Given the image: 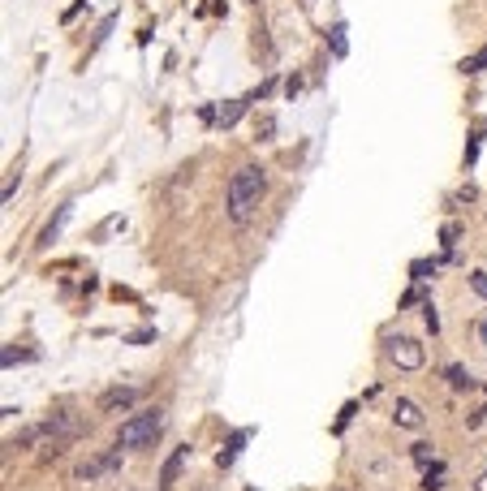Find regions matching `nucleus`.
Returning a JSON list of instances; mask_svg holds the SVG:
<instances>
[{
  "label": "nucleus",
  "instance_id": "nucleus-9",
  "mask_svg": "<svg viewBox=\"0 0 487 491\" xmlns=\"http://www.w3.org/2000/svg\"><path fill=\"white\" fill-rule=\"evenodd\" d=\"M242 113H246V99H229V103L220 108V117H215V125L229 130V125H237V121H242Z\"/></svg>",
  "mask_w": 487,
  "mask_h": 491
},
{
  "label": "nucleus",
  "instance_id": "nucleus-1",
  "mask_svg": "<svg viewBox=\"0 0 487 491\" xmlns=\"http://www.w3.org/2000/svg\"><path fill=\"white\" fill-rule=\"evenodd\" d=\"M263 194H267V173L259 169V164H242V169L229 177V215L237 225H246L254 215V207L263 203Z\"/></svg>",
  "mask_w": 487,
  "mask_h": 491
},
{
  "label": "nucleus",
  "instance_id": "nucleus-5",
  "mask_svg": "<svg viewBox=\"0 0 487 491\" xmlns=\"http://www.w3.org/2000/svg\"><path fill=\"white\" fill-rule=\"evenodd\" d=\"M117 465H121V448H117V453H103V457L82 461V465H78V478H82V482H95L103 470H117Z\"/></svg>",
  "mask_w": 487,
  "mask_h": 491
},
{
  "label": "nucleus",
  "instance_id": "nucleus-3",
  "mask_svg": "<svg viewBox=\"0 0 487 491\" xmlns=\"http://www.w3.org/2000/svg\"><path fill=\"white\" fill-rule=\"evenodd\" d=\"M388 358H393V366H401V371H418V366L427 362V349H422L414 337H388Z\"/></svg>",
  "mask_w": 487,
  "mask_h": 491
},
{
  "label": "nucleus",
  "instance_id": "nucleus-8",
  "mask_svg": "<svg viewBox=\"0 0 487 491\" xmlns=\"http://www.w3.org/2000/svg\"><path fill=\"white\" fill-rule=\"evenodd\" d=\"M134 401H138V388H113V393L99 397V410H125Z\"/></svg>",
  "mask_w": 487,
  "mask_h": 491
},
{
  "label": "nucleus",
  "instance_id": "nucleus-4",
  "mask_svg": "<svg viewBox=\"0 0 487 491\" xmlns=\"http://www.w3.org/2000/svg\"><path fill=\"white\" fill-rule=\"evenodd\" d=\"M186 461H190V448H173V457L164 461V470H159V491H173V487H177Z\"/></svg>",
  "mask_w": 487,
  "mask_h": 491
},
{
  "label": "nucleus",
  "instance_id": "nucleus-11",
  "mask_svg": "<svg viewBox=\"0 0 487 491\" xmlns=\"http://www.w3.org/2000/svg\"><path fill=\"white\" fill-rule=\"evenodd\" d=\"M69 215H74V203H65V207L57 211V220H52V225L43 229V242H57V237H61V229H65V220H69Z\"/></svg>",
  "mask_w": 487,
  "mask_h": 491
},
{
  "label": "nucleus",
  "instance_id": "nucleus-14",
  "mask_svg": "<svg viewBox=\"0 0 487 491\" xmlns=\"http://www.w3.org/2000/svg\"><path fill=\"white\" fill-rule=\"evenodd\" d=\"M328 39H332V57H345V52H349V43H345V22H337Z\"/></svg>",
  "mask_w": 487,
  "mask_h": 491
},
{
  "label": "nucleus",
  "instance_id": "nucleus-17",
  "mask_svg": "<svg viewBox=\"0 0 487 491\" xmlns=\"http://www.w3.org/2000/svg\"><path fill=\"white\" fill-rule=\"evenodd\" d=\"M470 289H474V298L487 302V271H474V276H470Z\"/></svg>",
  "mask_w": 487,
  "mask_h": 491
},
{
  "label": "nucleus",
  "instance_id": "nucleus-13",
  "mask_svg": "<svg viewBox=\"0 0 487 491\" xmlns=\"http://www.w3.org/2000/svg\"><path fill=\"white\" fill-rule=\"evenodd\" d=\"M410 276H414V281L436 276V263H431V259H414V263H410Z\"/></svg>",
  "mask_w": 487,
  "mask_h": 491
},
{
  "label": "nucleus",
  "instance_id": "nucleus-16",
  "mask_svg": "<svg viewBox=\"0 0 487 491\" xmlns=\"http://www.w3.org/2000/svg\"><path fill=\"white\" fill-rule=\"evenodd\" d=\"M272 134H276V121H272V117H263V121L254 125V138H259V142H267Z\"/></svg>",
  "mask_w": 487,
  "mask_h": 491
},
{
  "label": "nucleus",
  "instance_id": "nucleus-2",
  "mask_svg": "<svg viewBox=\"0 0 487 491\" xmlns=\"http://www.w3.org/2000/svg\"><path fill=\"white\" fill-rule=\"evenodd\" d=\"M164 410H147V414H134L130 422H121V431H117V444L121 448H147V444H155L159 440V431H164Z\"/></svg>",
  "mask_w": 487,
  "mask_h": 491
},
{
  "label": "nucleus",
  "instance_id": "nucleus-7",
  "mask_svg": "<svg viewBox=\"0 0 487 491\" xmlns=\"http://www.w3.org/2000/svg\"><path fill=\"white\" fill-rule=\"evenodd\" d=\"M250 440V427H242V431H233L229 435V444H225V453L220 457H215V465H220V470H229L233 461H237V453H242V444Z\"/></svg>",
  "mask_w": 487,
  "mask_h": 491
},
{
  "label": "nucleus",
  "instance_id": "nucleus-19",
  "mask_svg": "<svg viewBox=\"0 0 487 491\" xmlns=\"http://www.w3.org/2000/svg\"><path fill=\"white\" fill-rule=\"evenodd\" d=\"M418 465H431V461H436V457H431V444H414V453H410Z\"/></svg>",
  "mask_w": 487,
  "mask_h": 491
},
{
  "label": "nucleus",
  "instance_id": "nucleus-20",
  "mask_svg": "<svg viewBox=\"0 0 487 491\" xmlns=\"http://www.w3.org/2000/svg\"><path fill=\"white\" fill-rule=\"evenodd\" d=\"M422 319H427V327H431V332H440V315H436V306H422Z\"/></svg>",
  "mask_w": 487,
  "mask_h": 491
},
{
  "label": "nucleus",
  "instance_id": "nucleus-10",
  "mask_svg": "<svg viewBox=\"0 0 487 491\" xmlns=\"http://www.w3.org/2000/svg\"><path fill=\"white\" fill-rule=\"evenodd\" d=\"M444 379H449V388H457V393H470V388H474V379H470V371H466V366H449V371H444Z\"/></svg>",
  "mask_w": 487,
  "mask_h": 491
},
{
  "label": "nucleus",
  "instance_id": "nucleus-21",
  "mask_svg": "<svg viewBox=\"0 0 487 491\" xmlns=\"http://www.w3.org/2000/svg\"><path fill=\"white\" fill-rule=\"evenodd\" d=\"M478 341H483V349H487V315H483V323H478Z\"/></svg>",
  "mask_w": 487,
  "mask_h": 491
},
{
  "label": "nucleus",
  "instance_id": "nucleus-18",
  "mask_svg": "<svg viewBox=\"0 0 487 491\" xmlns=\"http://www.w3.org/2000/svg\"><path fill=\"white\" fill-rule=\"evenodd\" d=\"M483 65H487V47L478 52V57H470V61H461V74H478Z\"/></svg>",
  "mask_w": 487,
  "mask_h": 491
},
{
  "label": "nucleus",
  "instance_id": "nucleus-12",
  "mask_svg": "<svg viewBox=\"0 0 487 491\" xmlns=\"http://www.w3.org/2000/svg\"><path fill=\"white\" fill-rule=\"evenodd\" d=\"M440 487H444V465H440V461H431L427 474H422V491H440Z\"/></svg>",
  "mask_w": 487,
  "mask_h": 491
},
{
  "label": "nucleus",
  "instance_id": "nucleus-15",
  "mask_svg": "<svg viewBox=\"0 0 487 491\" xmlns=\"http://www.w3.org/2000/svg\"><path fill=\"white\" fill-rule=\"evenodd\" d=\"M457 237H461V229H457V225H444V229H440V242H444L449 259H453V246H457Z\"/></svg>",
  "mask_w": 487,
  "mask_h": 491
},
{
  "label": "nucleus",
  "instance_id": "nucleus-22",
  "mask_svg": "<svg viewBox=\"0 0 487 491\" xmlns=\"http://www.w3.org/2000/svg\"><path fill=\"white\" fill-rule=\"evenodd\" d=\"M474 491H487V470H483V474L474 478Z\"/></svg>",
  "mask_w": 487,
  "mask_h": 491
},
{
  "label": "nucleus",
  "instance_id": "nucleus-6",
  "mask_svg": "<svg viewBox=\"0 0 487 491\" xmlns=\"http://www.w3.org/2000/svg\"><path fill=\"white\" fill-rule=\"evenodd\" d=\"M393 418H397V427H405V431H422V410L414 405V401H397V410H393Z\"/></svg>",
  "mask_w": 487,
  "mask_h": 491
}]
</instances>
